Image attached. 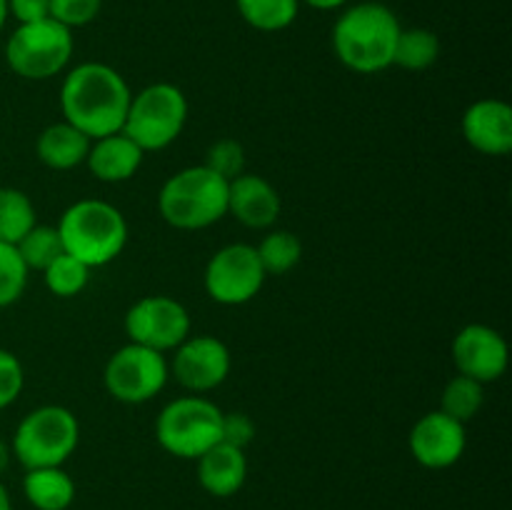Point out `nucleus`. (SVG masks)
Listing matches in <instances>:
<instances>
[{"label":"nucleus","instance_id":"20e7f679","mask_svg":"<svg viewBox=\"0 0 512 510\" xmlns=\"http://www.w3.org/2000/svg\"><path fill=\"white\" fill-rule=\"evenodd\" d=\"M158 213L175 230H203L228 215V180L200 165L178 170L158 193Z\"/></svg>","mask_w":512,"mask_h":510},{"label":"nucleus","instance_id":"c9c22d12","mask_svg":"<svg viewBox=\"0 0 512 510\" xmlns=\"http://www.w3.org/2000/svg\"><path fill=\"white\" fill-rule=\"evenodd\" d=\"M0 510H13V500H10V493L3 485V480H0Z\"/></svg>","mask_w":512,"mask_h":510},{"label":"nucleus","instance_id":"39448f33","mask_svg":"<svg viewBox=\"0 0 512 510\" xmlns=\"http://www.w3.org/2000/svg\"><path fill=\"white\" fill-rule=\"evenodd\" d=\"M80 423L65 405H40L30 410L13 433V458L25 470L60 468L78 450Z\"/></svg>","mask_w":512,"mask_h":510},{"label":"nucleus","instance_id":"6e6552de","mask_svg":"<svg viewBox=\"0 0 512 510\" xmlns=\"http://www.w3.org/2000/svg\"><path fill=\"white\" fill-rule=\"evenodd\" d=\"M73 50V30L58 20L45 18L18 25L10 33L5 43V63L23 80H50L68 70Z\"/></svg>","mask_w":512,"mask_h":510},{"label":"nucleus","instance_id":"bb28decb","mask_svg":"<svg viewBox=\"0 0 512 510\" xmlns=\"http://www.w3.org/2000/svg\"><path fill=\"white\" fill-rule=\"evenodd\" d=\"M43 283L58 298H75L90 283V268L73 255L63 253L43 270Z\"/></svg>","mask_w":512,"mask_h":510},{"label":"nucleus","instance_id":"393cba45","mask_svg":"<svg viewBox=\"0 0 512 510\" xmlns=\"http://www.w3.org/2000/svg\"><path fill=\"white\" fill-rule=\"evenodd\" d=\"M265 275H285L303 258V243L290 230H270L260 245H255Z\"/></svg>","mask_w":512,"mask_h":510},{"label":"nucleus","instance_id":"4468645a","mask_svg":"<svg viewBox=\"0 0 512 510\" xmlns=\"http://www.w3.org/2000/svg\"><path fill=\"white\" fill-rule=\"evenodd\" d=\"M410 455L415 463L428 470L453 468L468 448L465 425L445 415L443 410H430L410 430Z\"/></svg>","mask_w":512,"mask_h":510},{"label":"nucleus","instance_id":"cd10ccee","mask_svg":"<svg viewBox=\"0 0 512 510\" xmlns=\"http://www.w3.org/2000/svg\"><path fill=\"white\" fill-rule=\"evenodd\" d=\"M28 265L20 258L18 248L0 243V308L18 303L28 288Z\"/></svg>","mask_w":512,"mask_h":510},{"label":"nucleus","instance_id":"2eb2a0df","mask_svg":"<svg viewBox=\"0 0 512 510\" xmlns=\"http://www.w3.org/2000/svg\"><path fill=\"white\" fill-rule=\"evenodd\" d=\"M460 130L473 150L503 158L512 150V108L498 98L475 100L465 108Z\"/></svg>","mask_w":512,"mask_h":510},{"label":"nucleus","instance_id":"6ab92c4d","mask_svg":"<svg viewBox=\"0 0 512 510\" xmlns=\"http://www.w3.org/2000/svg\"><path fill=\"white\" fill-rule=\"evenodd\" d=\"M93 140L70 123L60 120V123L48 125L43 133L35 140V153H38L40 163L50 170H73L85 163L88 150Z\"/></svg>","mask_w":512,"mask_h":510},{"label":"nucleus","instance_id":"9d476101","mask_svg":"<svg viewBox=\"0 0 512 510\" xmlns=\"http://www.w3.org/2000/svg\"><path fill=\"white\" fill-rule=\"evenodd\" d=\"M265 270L255 245L230 243L208 260L203 273L205 293L218 305H245L263 290Z\"/></svg>","mask_w":512,"mask_h":510},{"label":"nucleus","instance_id":"f03ea898","mask_svg":"<svg viewBox=\"0 0 512 510\" xmlns=\"http://www.w3.org/2000/svg\"><path fill=\"white\" fill-rule=\"evenodd\" d=\"M400 20L385 3H355L338 15L333 25V50L340 63L360 75L383 73L393 65Z\"/></svg>","mask_w":512,"mask_h":510},{"label":"nucleus","instance_id":"9b49d317","mask_svg":"<svg viewBox=\"0 0 512 510\" xmlns=\"http://www.w3.org/2000/svg\"><path fill=\"white\" fill-rule=\"evenodd\" d=\"M123 325L128 343L145 345L165 355L173 353L190 335V313L170 295H145L130 305Z\"/></svg>","mask_w":512,"mask_h":510},{"label":"nucleus","instance_id":"0eeeda50","mask_svg":"<svg viewBox=\"0 0 512 510\" xmlns=\"http://www.w3.org/2000/svg\"><path fill=\"white\" fill-rule=\"evenodd\" d=\"M223 410L203 395H183L165 405L155 418V440L168 455L198 460L205 450L220 443Z\"/></svg>","mask_w":512,"mask_h":510},{"label":"nucleus","instance_id":"423d86ee","mask_svg":"<svg viewBox=\"0 0 512 510\" xmlns=\"http://www.w3.org/2000/svg\"><path fill=\"white\" fill-rule=\"evenodd\" d=\"M188 98L173 83H153L133 93L120 133L128 135L143 153L173 145L188 123Z\"/></svg>","mask_w":512,"mask_h":510},{"label":"nucleus","instance_id":"a878e982","mask_svg":"<svg viewBox=\"0 0 512 510\" xmlns=\"http://www.w3.org/2000/svg\"><path fill=\"white\" fill-rule=\"evenodd\" d=\"M15 248H18L20 258L28 265V270H38V273H43L58 255L65 253L58 228H53V225H33L15 243Z\"/></svg>","mask_w":512,"mask_h":510},{"label":"nucleus","instance_id":"b1692460","mask_svg":"<svg viewBox=\"0 0 512 510\" xmlns=\"http://www.w3.org/2000/svg\"><path fill=\"white\" fill-rule=\"evenodd\" d=\"M485 403V385L465 375H453L445 383L443 395H440V408L445 415H450L458 423L468 425L475 415L480 413Z\"/></svg>","mask_w":512,"mask_h":510},{"label":"nucleus","instance_id":"e433bc0d","mask_svg":"<svg viewBox=\"0 0 512 510\" xmlns=\"http://www.w3.org/2000/svg\"><path fill=\"white\" fill-rule=\"evenodd\" d=\"M8 0H0V33H3L5 23H8Z\"/></svg>","mask_w":512,"mask_h":510},{"label":"nucleus","instance_id":"412c9836","mask_svg":"<svg viewBox=\"0 0 512 510\" xmlns=\"http://www.w3.org/2000/svg\"><path fill=\"white\" fill-rule=\"evenodd\" d=\"M440 40L428 28H400L398 43H395L393 65L403 70H428L438 63Z\"/></svg>","mask_w":512,"mask_h":510},{"label":"nucleus","instance_id":"aec40b11","mask_svg":"<svg viewBox=\"0 0 512 510\" xmlns=\"http://www.w3.org/2000/svg\"><path fill=\"white\" fill-rule=\"evenodd\" d=\"M23 495L35 510H68L75 500V483L65 468L25 470Z\"/></svg>","mask_w":512,"mask_h":510},{"label":"nucleus","instance_id":"c85d7f7f","mask_svg":"<svg viewBox=\"0 0 512 510\" xmlns=\"http://www.w3.org/2000/svg\"><path fill=\"white\" fill-rule=\"evenodd\" d=\"M203 165L230 183V180L245 173V148L233 138L215 140L208 148V153H205Z\"/></svg>","mask_w":512,"mask_h":510},{"label":"nucleus","instance_id":"dca6fc26","mask_svg":"<svg viewBox=\"0 0 512 510\" xmlns=\"http://www.w3.org/2000/svg\"><path fill=\"white\" fill-rule=\"evenodd\" d=\"M283 200L273 183L245 170L228 183V215H233L240 225L250 230L273 228L280 218Z\"/></svg>","mask_w":512,"mask_h":510},{"label":"nucleus","instance_id":"f8f14e48","mask_svg":"<svg viewBox=\"0 0 512 510\" xmlns=\"http://www.w3.org/2000/svg\"><path fill=\"white\" fill-rule=\"evenodd\" d=\"M233 368L230 348L215 335H188L170 360V375L188 393L203 395L220 388Z\"/></svg>","mask_w":512,"mask_h":510},{"label":"nucleus","instance_id":"f704fd0d","mask_svg":"<svg viewBox=\"0 0 512 510\" xmlns=\"http://www.w3.org/2000/svg\"><path fill=\"white\" fill-rule=\"evenodd\" d=\"M10 458H13V450H10V443L0 440V475H3L5 470H8Z\"/></svg>","mask_w":512,"mask_h":510},{"label":"nucleus","instance_id":"c756f323","mask_svg":"<svg viewBox=\"0 0 512 510\" xmlns=\"http://www.w3.org/2000/svg\"><path fill=\"white\" fill-rule=\"evenodd\" d=\"M103 0H50V18L68 30L90 25L100 15Z\"/></svg>","mask_w":512,"mask_h":510},{"label":"nucleus","instance_id":"1a4fd4ad","mask_svg":"<svg viewBox=\"0 0 512 510\" xmlns=\"http://www.w3.org/2000/svg\"><path fill=\"white\" fill-rule=\"evenodd\" d=\"M170 380V363L163 353L128 343L115 350L103 370L108 395L125 405H143L163 393Z\"/></svg>","mask_w":512,"mask_h":510},{"label":"nucleus","instance_id":"7ed1b4c3","mask_svg":"<svg viewBox=\"0 0 512 510\" xmlns=\"http://www.w3.org/2000/svg\"><path fill=\"white\" fill-rule=\"evenodd\" d=\"M63 250L90 270L113 263L128 245V220L108 200H75L58 220Z\"/></svg>","mask_w":512,"mask_h":510},{"label":"nucleus","instance_id":"f3484780","mask_svg":"<svg viewBox=\"0 0 512 510\" xmlns=\"http://www.w3.org/2000/svg\"><path fill=\"white\" fill-rule=\"evenodd\" d=\"M198 483L213 498H230L248 480V455L228 443H215L198 460Z\"/></svg>","mask_w":512,"mask_h":510},{"label":"nucleus","instance_id":"a211bd4d","mask_svg":"<svg viewBox=\"0 0 512 510\" xmlns=\"http://www.w3.org/2000/svg\"><path fill=\"white\" fill-rule=\"evenodd\" d=\"M145 153L125 133H113L90 143L85 165L100 183H125L143 165Z\"/></svg>","mask_w":512,"mask_h":510},{"label":"nucleus","instance_id":"72a5a7b5","mask_svg":"<svg viewBox=\"0 0 512 510\" xmlns=\"http://www.w3.org/2000/svg\"><path fill=\"white\" fill-rule=\"evenodd\" d=\"M348 0H300V5H308L313 10H340Z\"/></svg>","mask_w":512,"mask_h":510},{"label":"nucleus","instance_id":"7c9ffc66","mask_svg":"<svg viewBox=\"0 0 512 510\" xmlns=\"http://www.w3.org/2000/svg\"><path fill=\"white\" fill-rule=\"evenodd\" d=\"M25 385V370L18 355L0 348V410L13 405L20 398Z\"/></svg>","mask_w":512,"mask_h":510},{"label":"nucleus","instance_id":"2f4dec72","mask_svg":"<svg viewBox=\"0 0 512 510\" xmlns=\"http://www.w3.org/2000/svg\"><path fill=\"white\" fill-rule=\"evenodd\" d=\"M255 440V423L250 420V415L240 413H223L220 420V443L235 445L240 450H248V445Z\"/></svg>","mask_w":512,"mask_h":510},{"label":"nucleus","instance_id":"5701e85b","mask_svg":"<svg viewBox=\"0 0 512 510\" xmlns=\"http://www.w3.org/2000/svg\"><path fill=\"white\" fill-rule=\"evenodd\" d=\"M33 225H38V215L28 193L0 188V243L15 245Z\"/></svg>","mask_w":512,"mask_h":510},{"label":"nucleus","instance_id":"473e14b6","mask_svg":"<svg viewBox=\"0 0 512 510\" xmlns=\"http://www.w3.org/2000/svg\"><path fill=\"white\" fill-rule=\"evenodd\" d=\"M8 15L18 20V25L38 23L50 18V0H8Z\"/></svg>","mask_w":512,"mask_h":510},{"label":"nucleus","instance_id":"f257e3e1","mask_svg":"<svg viewBox=\"0 0 512 510\" xmlns=\"http://www.w3.org/2000/svg\"><path fill=\"white\" fill-rule=\"evenodd\" d=\"M130 98L133 90L113 65L80 63L65 70L60 113L65 123L98 140L123 130Z\"/></svg>","mask_w":512,"mask_h":510},{"label":"nucleus","instance_id":"ddd939ff","mask_svg":"<svg viewBox=\"0 0 512 510\" xmlns=\"http://www.w3.org/2000/svg\"><path fill=\"white\" fill-rule=\"evenodd\" d=\"M453 363L465 378H473L483 385L495 383L508 370V340L485 323L465 325L453 340Z\"/></svg>","mask_w":512,"mask_h":510},{"label":"nucleus","instance_id":"4be33fe9","mask_svg":"<svg viewBox=\"0 0 512 510\" xmlns=\"http://www.w3.org/2000/svg\"><path fill=\"white\" fill-rule=\"evenodd\" d=\"M240 18L260 33H280L298 20L300 0H235Z\"/></svg>","mask_w":512,"mask_h":510}]
</instances>
